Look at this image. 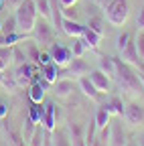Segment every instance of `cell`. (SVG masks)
<instances>
[{"mask_svg":"<svg viewBox=\"0 0 144 146\" xmlns=\"http://www.w3.org/2000/svg\"><path fill=\"white\" fill-rule=\"evenodd\" d=\"M14 16H16V31L25 33V35L33 33L35 25H37V16H39L37 6H35V0H23L21 6L16 8Z\"/></svg>","mask_w":144,"mask_h":146,"instance_id":"7a4b0ae2","label":"cell"},{"mask_svg":"<svg viewBox=\"0 0 144 146\" xmlns=\"http://www.w3.org/2000/svg\"><path fill=\"white\" fill-rule=\"evenodd\" d=\"M138 146H144V134L138 136Z\"/></svg>","mask_w":144,"mask_h":146,"instance_id":"f6af8a7d","label":"cell"},{"mask_svg":"<svg viewBox=\"0 0 144 146\" xmlns=\"http://www.w3.org/2000/svg\"><path fill=\"white\" fill-rule=\"evenodd\" d=\"M31 89H29V98H31V102L33 104H43V100H45V87H47V81L45 83H41V81H37V83H31L29 85Z\"/></svg>","mask_w":144,"mask_h":146,"instance_id":"2e32d148","label":"cell"},{"mask_svg":"<svg viewBox=\"0 0 144 146\" xmlns=\"http://www.w3.org/2000/svg\"><path fill=\"white\" fill-rule=\"evenodd\" d=\"M6 114V106H2V104H0V118H2Z\"/></svg>","mask_w":144,"mask_h":146,"instance_id":"7bdbcfd3","label":"cell"},{"mask_svg":"<svg viewBox=\"0 0 144 146\" xmlns=\"http://www.w3.org/2000/svg\"><path fill=\"white\" fill-rule=\"evenodd\" d=\"M138 77H140V81H142V85H144V69H142V71L138 73Z\"/></svg>","mask_w":144,"mask_h":146,"instance_id":"bcb514c9","label":"cell"},{"mask_svg":"<svg viewBox=\"0 0 144 146\" xmlns=\"http://www.w3.org/2000/svg\"><path fill=\"white\" fill-rule=\"evenodd\" d=\"M14 31H16V16L12 14V16H8L6 21L2 23V31H0V33H6L8 35V33H14Z\"/></svg>","mask_w":144,"mask_h":146,"instance_id":"4dcf8cb0","label":"cell"},{"mask_svg":"<svg viewBox=\"0 0 144 146\" xmlns=\"http://www.w3.org/2000/svg\"><path fill=\"white\" fill-rule=\"evenodd\" d=\"M136 49H138V55H140V59L144 57V31H140L138 33V36H136Z\"/></svg>","mask_w":144,"mask_h":146,"instance_id":"d590c367","label":"cell"},{"mask_svg":"<svg viewBox=\"0 0 144 146\" xmlns=\"http://www.w3.org/2000/svg\"><path fill=\"white\" fill-rule=\"evenodd\" d=\"M67 73H69V75H73V77H83V75L89 73V65L81 57H73L69 61V65H67Z\"/></svg>","mask_w":144,"mask_h":146,"instance_id":"30bf717a","label":"cell"},{"mask_svg":"<svg viewBox=\"0 0 144 146\" xmlns=\"http://www.w3.org/2000/svg\"><path fill=\"white\" fill-rule=\"evenodd\" d=\"M43 146H53V138H51V132L45 130V138H43Z\"/></svg>","mask_w":144,"mask_h":146,"instance_id":"f35d334b","label":"cell"},{"mask_svg":"<svg viewBox=\"0 0 144 146\" xmlns=\"http://www.w3.org/2000/svg\"><path fill=\"white\" fill-rule=\"evenodd\" d=\"M85 27H89L92 31H96V33H100V35H104V23H102V18L100 16H92L87 21V25Z\"/></svg>","mask_w":144,"mask_h":146,"instance_id":"f546056e","label":"cell"},{"mask_svg":"<svg viewBox=\"0 0 144 146\" xmlns=\"http://www.w3.org/2000/svg\"><path fill=\"white\" fill-rule=\"evenodd\" d=\"M43 138H45V126L37 124V128H35V134L31 136V140L27 142L29 146H43Z\"/></svg>","mask_w":144,"mask_h":146,"instance_id":"603a6c76","label":"cell"},{"mask_svg":"<svg viewBox=\"0 0 144 146\" xmlns=\"http://www.w3.org/2000/svg\"><path fill=\"white\" fill-rule=\"evenodd\" d=\"M33 39L37 45H51L55 41V33H53V27L49 25L47 18H37V25L33 29Z\"/></svg>","mask_w":144,"mask_h":146,"instance_id":"277c9868","label":"cell"},{"mask_svg":"<svg viewBox=\"0 0 144 146\" xmlns=\"http://www.w3.org/2000/svg\"><path fill=\"white\" fill-rule=\"evenodd\" d=\"M27 53L25 51H21V49H12V61H16V63H19V65H23V63H27Z\"/></svg>","mask_w":144,"mask_h":146,"instance_id":"d6a6232c","label":"cell"},{"mask_svg":"<svg viewBox=\"0 0 144 146\" xmlns=\"http://www.w3.org/2000/svg\"><path fill=\"white\" fill-rule=\"evenodd\" d=\"M104 10H106V21L110 23L112 27L126 25V21H128V16H130V4H128V0H112V2L108 4Z\"/></svg>","mask_w":144,"mask_h":146,"instance_id":"3957f363","label":"cell"},{"mask_svg":"<svg viewBox=\"0 0 144 146\" xmlns=\"http://www.w3.org/2000/svg\"><path fill=\"white\" fill-rule=\"evenodd\" d=\"M89 81H92L94 85H96V89L100 91H104V94H108L110 91V87H112V79L106 75V73H102L100 69H96V71H92L89 73Z\"/></svg>","mask_w":144,"mask_h":146,"instance_id":"ba28073f","label":"cell"},{"mask_svg":"<svg viewBox=\"0 0 144 146\" xmlns=\"http://www.w3.org/2000/svg\"><path fill=\"white\" fill-rule=\"evenodd\" d=\"M71 53H73V57H83V53H85V43L81 41V36H77V39H73V43H71Z\"/></svg>","mask_w":144,"mask_h":146,"instance_id":"83f0119b","label":"cell"},{"mask_svg":"<svg viewBox=\"0 0 144 146\" xmlns=\"http://www.w3.org/2000/svg\"><path fill=\"white\" fill-rule=\"evenodd\" d=\"M61 16H63V18H71V21H77V10H75V6L61 8Z\"/></svg>","mask_w":144,"mask_h":146,"instance_id":"e575fe53","label":"cell"},{"mask_svg":"<svg viewBox=\"0 0 144 146\" xmlns=\"http://www.w3.org/2000/svg\"><path fill=\"white\" fill-rule=\"evenodd\" d=\"M126 146H136V144H132V142H128V144H126Z\"/></svg>","mask_w":144,"mask_h":146,"instance_id":"c3c4849f","label":"cell"},{"mask_svg":"<svg viewBox=\"0 0 144 146\" xmlns=\"http://www.w3.org/2000/svg\"><path fill=\"white\" fill-rule=\"evenodd\" d=\"M75 2H77V0H59L61 8H67V6H75Z\"/></svg>","mask_w":144,"mask_h":146,"instance_id":"60d3db41","label":"cell"},{"mask_svg":"<svg viewBox=\"0 0 144 146\" xmlns=\"http://www.w3.org/2000/svg\"><path fill=\"white\" fill-rule=\"evenodd\" d=\"M0 31H2V23H0Z\"/></svg>","mask_w":144,"mask_h":146,"instance_id":"681fc988","label":"cell"},{"mask_svg":"<svg viewBox=\"0 0 144 146\" xmlns=\"http://www.w3.org/2000/svg\"><path fill=\"white\" fill-rule=\"evenodd\" d=\"M49 55H51V61L55 63L57 67H65V65H69V61L73 59V53H71V49L69 47H65L63 43H55L53 41L51 45H49Z\"/></svg>","mask_w":144,"mask_h":146,"instance_id":"5b68a950","label":"cell"},{"mask_svg":"<svg viewBox=\"0 0 144 146\" xmlns=\"http://www.w3.org/2000/svg\"><path fill=\"white\" fill-rule=\"evenodd\" d=\"M110 2H112V0H98V4H100L102 8H106L108 4H110Z\"/></svg>","mask_w":144,"mask_h":146,"instance_id":"b9f144b4","label":"cell"},{"mask_svg":"<svg viewBox=\"0 0 144 146\" xmlns=\"http://www.w3.org/2000/svg\"><path fill=\"white\" fill-rule=\"evenodd\" d=\"M140 63H142V69H144V57H142V59H140Z\"/></svg>","mask_w":144,"mask_h":146,"instance_id":"7dc6e473","label":"cell"},{"mask_svg":"<svg viewBox=\"0 0 144 146\" xmlns=\"http://www.w3.org/2000/svg\"><path fill=\"white\" fill-rule=\"evenodd\" d=\"M4 2H6V6H8L10 10H16V8L21 6V2H23V0H4Z\"/></svg>","mask_w":144,"mask_h":146,"instance_id":"74e56055","label":"cell"},{"mask_svg":"<svg viewBox=\"0 0 144 146\" xmlns=\"http://www.w3.org/2000/svg\"><path fill=\"white\" fill-rule=\"evenodd\" d=\"M108 106V110H110V114H114V116H124V110H126V106H124V102L120 100V98H112L110 102L106 104Z\"/></svg>","mask_w":144,"mask_h":146,"instance_id":"7402d4cb","label":"cell"},{"mask_svg":"<svg viewBox=\"0 0 144 146\" xmlns=\"http://www.w3.org/2000/svg\"><path fill=\"white\" fill-rule=\"evenodd\" d=\"M4 79H6V75H4V71H2V69H0V85H2V83H4Z\"/></svg>","mask_w":144,"mask_h":146,"instance_id":"ee69618b","label":"cell"},{"mask_svg":"<svg viewBox=\"0 0 144 146\" xmlns=\"http://www.w3.org/2000/svg\"><path fill=\"white\" fill-rule=\"evenodd\" d=\"M21 39H25V33H0V47H12V45H16V41H21Z\"/></svg>","mask_w":144,"mask_h":146,"instance_id":"ffe728a7","label":"cell"},{"mask_svg":"<svg viewBox=\"0 0 144 146\" xmlns=\"http://www.w3.org/2000/svg\"><path fill=\"white\" fill-rule=\"evenodd\" d=\"M122 61L128 63V65H138V63H140V55H138L136 43H134L132 39L128 41V45H126L124 51H122Z\"/></svg>","mask_w":144,"mask_h":146,"instance_id":"7c38bea8","label":"cell"},{"mask_svg":"<svg viewBox=\"0 0 144 146\" xmlns=\"http://www.w3.org/2000/svg\"><path fill=\"white\" fill-rule=\"evenodd\" d=\"M124 120L128 122V126H142L144 124V108L138 104H128L124 110Z\"/></svg>","mask_w":144,"mask_h":146,"instance_id":"8992f818","label":"cell"},{"mask_svg":"<svg viewBox=\"0 0 144 146\" xmlns=\"http://www.w3.org/2000/svg\"><path fill=\"white\" fill-rule=\"evenodd\" d=\"M136 25H138V29H140V31H144V8H142V12L138 14V21H136Z\"/></svg>","mask_w":144,"mask_h":146,"instance_id":"ab89813d","label":"cell"},{"mask_svg":"<svg viewBox=\"0 0 144 146\" xmlns=\"http://www.w3.org/2000/svg\"><path fill=\"white\" fill-rule=\"evenodd\" d=\"M14 81H16V85L19 87H29L31 83H33V67L29 65V63H23V65H19V69L14 71Z\"/></svg>","mask_w":144,"mask_h":146,"instance_id":"52a82bcc","label":"cell"},{"mask_svg":"<svg viewBox=\"0 0 144 146\" xmlns=\"http://www.w3.org/2000/svg\"><path fill=\"white\" fill-rule=\"evenodd\" d=\"M10 63H12V51L8 47H0V69L6 71Z\"/></svg>","mask_w":144,"mask_h":146,"instance_id":"484cf974","label":"cell"},{"mask_svg":"<svg viewBox=\"0 0 144 146\" xmlns=\"http://www.w3.org/2000/svg\"><path fill=\"white\" fill-rule=\"evenodd\" d=\"M39 45L37 43H31L29 47H27V57L29 59H33V61H39Z\"/></svg>","mask_w":144,"mask_h":146,"instance_id":"1f68e13d","label":"cell"},{"mask_svg":"<svg viewBox=\"0 0 144 146\" xmlns=\"http://www.w3.org/2000/svg\"><path fill=\"white\" fill-rule=\"evenodd\" d=\"M102 39H104V35H100V33L92 31L89 27H85V29H83L81 41L85 43V47H89V49H98V47H100V43H102Z\"/></svg>","mask_w":144,"mask_h":146,"instance_id":"9a60e30c","label":"cell"},{"mask_svg":"<svg viewBox=\"0 0 144 146\" xmlns=\"http://www.w3.org/2000/svg\"><path fill=\"white\" fill-rule=\"evenodd\" d=\"M98 69L102 73H106L110 79L116 77V57H108V55H102L100 57V63H98Z\"/></svg>","mask_w":144,"mask_h":146,"instance_id":"5bb4252c","label":"cell"},{"mask_svg":"<svg viewBox=\"0 0 144 146\" xmlns=\"http://www.w3.org/2000/svg\"><path fill=\"white\" fill-rule=\"evenodd\" d=\"M10 138H12V142H14V146H29L25 140H23V136H16L14 132H10Z\"/></svg>","mask_w":144,"mask_h":146,"instance_id":"8d00e7d4","label":"cell"},{"mask_svg":"<svg viewBox=\"0 0 144 146\" xmlns=\"http://www.w3.org/2000/svg\"><path fill=\"white\" fill-rule=\"evenodd\" d=\"M43 67H45V69H43V73H45V81H47V83H55V81H57V69H59V67L53 63V61L47 63V65H43Z\"/></svg>","mask_w":144,"mask_h":146,"instance_id":"cb8c5ba5","label":"cell"},{"mask_svg":"<svg viewBox=\"0 0 144 146\" xmlns=\"http://www.w3.org/2000/svg\"><path fill=\"white\" fill-rule=\"evenodd\" d=\"M116 83L118 87L124 91V94H128L130 98H142L144 96V85L140 81V77L134 73V69L124 63L120 59H116Z\"/></svg>","mask_w":144,"mask_h":146,"instance_id":"6da1fadb","label":"cell"},{"mask_svg":"<svg viewBox=\"0 0 144 146\" xmlns=\"http://www.w3.org/2000/svg\"><path fill=\"white\" fill-rule=\"evenodd\" d=\"M110 116H112V114H110V110H108L106 104L98 106V110H96V118H94L98 130H104V128L108 126V122H110Z\"/></svg>","mask_w":144,"mask_h":146,"instance_id":"e0dca14e","label":"cell"},{"mask_svg":"<svg viewBox=\"0 0 144 146\" xmlns=\"http://www.w3.org/2000/svg\"><path fill=\"white\" fill-rule=\"evenodd\" d=\"M51 138H53V146H71V142L65 136V132H61V130H53Z\"/></svg>","mask_w":144,"mask_h":146,"instance_id":"4316f807","label":"cell"},{"mask_svg":"<svg viewBox=\"0 0 144 146\" xmlns=\"http://www.w3.org/2000/svg\"><path fill=\"white\" fill-rule=\"evenodd\" d=\"M35 128H37V124H35L31 118H27V120H25V126H23V140H25V142L31 140V136L35 134Z\"/></svg>","mask_w":144,"mask_h":146,"instance_id":"f1b7e54d","label":"cell"},{"mask_svg":"<svg viewBox=\"0 0 144 146\" xmlns=\"http://www.w3.org/2000/svg\"><path fill=\"white\" fill-rule=\"evenodd\" d=\"M69 132H71V140H73V146H87L85 140H83V134H81V126L79 124H71L69 126Z\"/></svg>","mask_w":144,"mask_h":146,"instance_id":"44dd1931","label":"cell"},{"mask_svg":"<svg viewBox=\"0 0 144 146\" xmlns=\"http://www.w3.org/2000/svg\"><path fill=\"white\" fill-rule=\"evenodd\" d=\"M55 114H57V108L53 102H47L45 104V112H43V126H45V130L53 132L55 130Z\"/></svg>","mask_w":144,"mask_h":146,"instance_id":"4fadbf2b","label":"cell"},{"mask_svg":"<svg viewBox=\"0 0 144 146\" xmlns=\"http://www.w3.org/2000/svg\"><path fill=\"white\" fill-rule=\"evenodd\" d=\"M83 25H79L77 21H71V18H63L61 23V33H65L67 36H73V39H77V36L83 35Z\"/></svg>","mask_w":144,"mask_h":146,"instance_id":"8fae6325","label":"cell"},{"mask_svg":"<svg viewBox=\"0 0 144 146\" xmlns=\"http://www.w3.org/2000/svg\"><path fill=\"white\" fill-rule=\"evenodd\" d=\"M128 41H130V35H128V33H122L118 39H116V47H118V51H120V53L124 51V47H126V45H128Z\"/></svg>","mask_w":144,"mask_h":146,"instance_id":"836d02e7","label":"cell"},{"mask_svg":"<svg viewBox=\"0 0 144 146\" xmlns=\"http://www.w3.org/2000/svg\"><path fill=\"white\" fill-rule=\"evenodd\" d=\"M35 6H37V12L43 18H51V0H35Z\"/></svg>","mask_w":144,"mask_h":146,"instance_id":"d4e9b609","label":"cell"},{"mask_svg":"<svg viewBox=\"0 0 144 146\" xmlns=\"http://www.w3.org/2000/svg\"><path fill=\"white\" fill-rule=\"evenodd\" d=\"M73 89H75V83L71 79H67V77H61V79H57L53 83V94L57 98H69L73 94Z\"/></svg>","mask_w":144,"mask_h":146,"instance_id":"9c48e42d","label":"cell"},{"mask_svg":"<svg viewBox=\"0 0 144 146\" xmlns=\"http://www.w3.org/2000/svg\"><path fill=\"white\" fill-rule=\"evenodd\" d=\"M110 144L112 146H126V144H128L126 134H124V130H122L120 124L112 126V130H110Z\"/></svg>","mask_w":144,"mask_h":146,"instance_id":"d6986e66","label":"cell"},{"mask_svg":"<svg viewBox=\"0 0 144 146\" xmlns=\"http://www.w3.org/2000/svg\"><path fill=\"white\" fill-rule=\"evenodd\" d=\"M79 89L83 91V96H87L89 100H98L100 98V91L96 89V85L89 81V77H79Z\"/></svg>","mask_w":144,"mask_h":146,"instance_id":"ac0fdd59","label":"cell"}]
</instances>
